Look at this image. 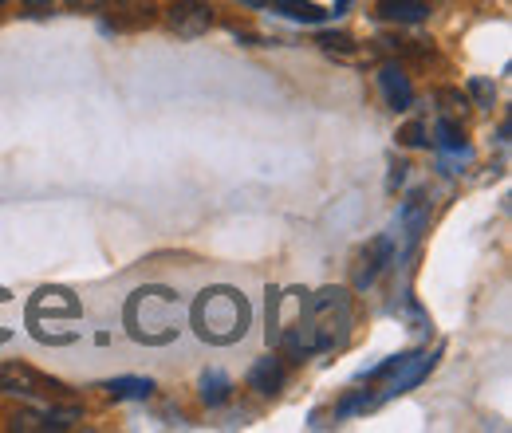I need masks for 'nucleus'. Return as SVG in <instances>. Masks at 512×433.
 I'll list each match as a JSON object with an SVG mask.
<instances>
[{
	"instance_id": "1",
	"label": "nucleus",
	"mask_w": 512,
	"mask_h": 433,
	"mask_svg": "<svg viewBox=\"0 0 512 433\" xmlns=\"http://www.w3.org/2000/svg\"><path fill=\"white\" fill-rule=\"evenodd\" d=\"M123 323L127 331L146 343V347H166L182 335V323H186V311H182V300L178 292L162 288V284H150L142 292H134L123 308Z\"/></svg>"
},
{
	"instance_id": "2",
	"label": "nucleus",
	"mask_w": 512,
	"mask_h": 433,
	"mask_svg": "<svg viewBox=\"0 0 512 433\" xmlns=\"http://www.w3.org/2000/svg\"><path fill=\"white\" fill-rule=\"evenodd\" d=\"M190 323L193 331L213 343V347H229L237 339H245L249 323H253V311H249V300L237 292V288H209L193 300L190 308Z\"/></svg>"
},
{
	"instance_id": "3",
	"label": "nucleus",
	"mask_w": 512,
	"mask_h": 433,
	"mask_svg": "<svg viewBox=\"0 0 512 433\" xmlns=\"http://www.w3.org/2000/svg\"><path fill=\"white\" fill-rule=\"evenodd\" d=\"M304 315H308V331H312L316 351H339L347 343L351 319H355L351 292L347 288H320L316 296H308Z\"/></svg>"
},
{
	"instance_id": "4",
	"label": "nucleus",
	"mask_w": 512,
	"mask_h": 433,
	"mask_svg": "<svg viewBox=\"0 0 512 433\" xmlns=\"http://www.w3.org/2000/svg\"><path fill=\"white\" fill-rule=\"evenodd\" d=\"M209 24H213V8H209L205 0H174V4L166 8V28H170L174 36H182V40L205 36Z\"/></svg>"
},
{
	"instance_id": "5",
	"label": "nucleus",
	"mask_w": 512,
	"mask_h": 433,
	"mask_svg": "<svg viewBox=\"0 0 512 433\" xmlns=\"http://www.w3.org/2000/svg\"><path fill=\"white\" fill-rule=\"evenodd\" d=\"M60 386L52 378H44L32 367H20V363H4L0 367V394H24V398H52Z\"/></svg>"
},
{
	"instance_id": "6",
	"label": "nucleus",
	"mask_w": 512,
	"mask_h": 433,
	"mask_svg": "<svg viewBox=\"0 0 512 433\" xmlns=\"http://www.w3.org/2000/svg\"><path fill=\"white\" fill-rule=\"evenodd\" d=\"M75 422H83V410L79 406H52V410H24L12 418V430H71Z\"/></svg>"
},
{
	"instance_id": "7",
	"label": "nucleus",
	"mask_w": 512,
	"mask_h": 433,
	"mask_svg": "<svg viewBox=\"0 0 512 433\" xmlns=\"http://www.w3.org/2000/svg\"><path fill=\"white\" fill-rule=\"evenodd\" d=\"M390 256H394V241H390V237L367 241V248L359 252V264H355V288H359V292L371 288V284L383 276V268L390 264Z\"/></svg>"
},
{
	"instance_id": "8",
	"label": "nucleus",
	"mask_w": 512,
	"mask_h": 433,
	"mask_svg": "<svg viewBox=\"0 0 512 433\" xmlns=\"http://www.w3.org/2000/svg\"><path fill=\"white\" fill-rule=\"evenodd\" d=\"M379 87H383L390 111H410V103H414V87H410V79H406V71H402L398 63H386L383 71H379Z\"/></svg>"
},
{
	"instance_id": "9",
	"label": "nucleus",
	"mask_w": 512,
	"mask_h": 433,
	"mask_svg": "<svg viewBox=\"0 0 512 433\" xmlns=\"http://www.w3.org/2000/svg\"><path fill=\"white\" fill-rule=\"evenodd\" d=\"M284 382H288V371H284V363H280L276 355L256 359L253 371H249V386H253L256 394H264V398L280 394V390H284Z\"/></svg>"
},
{
	"instance_id": "10",
	"label": "nucleus",
	"mask_w": 512,
	"mask_h": 433,
	"mask_svg": "<svg viewBox=\"0 0 512 433\" xmlns=\"http://www.w3.org/2000/svg\"><path fill=\"white\" fill-rule=\"evenodd\" d=\"M111 4V20L119 28H146L158 16V0H107Z\"/></svg>"
},
{
	"instance_id": "11",
	"label": "nucleus",
	"mask_w": 512,
	"mask_h": 433,
	"mask_svg": "<svg viewBox=\"0 0 512 433\" xmlns=\"http://www.w3.org/2000/svg\"><path fill=\"white\" fill-rule=\"evenodd\" d=\"M379 16L390 24H422L430 16L426 0H379Z\"/></svg>"
},
{
	"instance_id": "12",
	"label": "nucleus",
	"mask_w": 512,
	"mask_h": 433,
	"mask_svg": "<svg viewBox=\"0 0 512 433\" xmlns=\"http://www.w3.org/2000/svg\"><path fill=\"white\" fill-rule=\"evenodd\" d=\"M229 390H233V382H229V374L225 371L201 374V402H205V406H221V402H229Z\"/></svg>"
},
{
	"instance_id": "13",
	"label": "nucleus",
	"mask_w": 512,
	"mask_h": 433,
	"mask_svg": "<svg viewBox=\"0 0 512 433\" xmlns=\"http://www.w3.org/2000/svg\"><path fill=\"white\" fill-rule=\"evenodd\" d=\"M268 8H276V12L292 16V20H304V24H320L323 16H327L320 4H312V0H268Z\"/></svg>"
},
{
	"instance_id": "14",
	"label": "nucleus",
	"mask_w": 512,
	"mask_h": 433,
	"mask_svg": "<svg viewBox=\"0 0 512 433\" xmlns=\"http://www.w3.org/2000/svg\"><path fill=\"white\" fill-rule=\"evenodd\" d=\"M430 221V205H426V197L422 193H414L406 205H402V225L410 229V237H418V229Z\"/></svg>"
},
{
	"instance_id": "15",
	"label": "nucleus",
	"mask_w": 512,
	"mask_h": 433,
	"mask_svg": "<svg viewBox=\"0 0 512 433\" xmlns=\"http://www.w3.org/2000/svg\"><path fill=\"white\" fill-rule=\"evenodd\" d=\"M465 91L473 95V107H477V111H493V103H497V87H493L489 79L473 75V79L465 83Z\"/></svg>"
},
{
	"instance_id": "16",
	"label": "nucleus",
	"mask_w": 512,
	"mask_h": 433,
	"mask_svg": "<svg viewBox=\"0 0 512 433\" xmlns=\"http://www.w3.org/2000/svg\"><path fill=\"white\" fill-rule=\"evenodd\" d=\"M107 390H111L115 398H146V394L154 390V382H150V378H115Z\"/></svg>"
},
{
	"instance_id": "17",
	"label": "nucleus",
	"mask_w": 512,
	"mask_h": 433,
	"mask_svg": "<svg viewBox=\"0 0 512 433\" xmlns=\"http://www.w3.org/2000/svg\"><path fill=\"white\" fill-rule=\"evenodd\" d=\"M438 103H442V119H465V99H461V91H453V87H442L438 91Z\"/></svg>"
},
{
	"instance_id": "18",
	"label": "nucleus",
	"mask_w": 512,
	"mask_h": 433,
	"mask_svg": "<svg viewBox=\"0 0 512 433\" xmlns=\"http://www.w3.org/2000/svg\"><path fill=\"white\" fill-rule=\"evenodd\" d=\"M438 138H442L446 150H461V146H465V130H461L457 119H442V123H438Z\"/></svg>"
},
{
	"instance_id": "19",
	"label": "nucleus",
	"mask_w": 512,
	"mask_h": 433,
	"mask_svg": "<svg viewBox=\"0 0 512 433\" xmlns=\"http://www.w3.org/2000/svg\"><path fill=\"white\" fill-rule=\"evenodd\" d=\"M320 44L327 48V52H351V48H355L351 36H343V32H323Z\"/></svg>"
},
{
	"instance_id": "20",
	"label": "nucleus",
	"mask_w": 512,
	"mask_h": 433,
	"mask_svg": "<svg viewBox=\"0 0 512 433\" xmlns=\"http://www.w3.org/2000/svg\"><path fill=\"white\" fill-rule=\"evenodd\" d=\"M398 142H406V146H426V126L422 123H410L398 130Z\"/></svg>"
},
{
	"instance_id": "21",
	"label": "nucleus",
	"mask_w": 512,
	"mask_h": 433,
	"mask_svg": "<svg viewBox=\"0 0 512 433\" xmlns=\"http://www.w3.org/2000/svg\"><path fill=\"white\" fill-rule=\"evenodd\" d=\"M363 406H371V394H367V390L355 394V398H347V402L339 406V414H355V410H363Z\"/></svg>"
},
{
	"instance_id": "22",
	"label": "nucleus",
	"mask_w": 512,
	"mask_h": 433,
	"mask_svg": "<svg viewBox=\"0 0 512 433\" xmlns=\"http://www.w3.org/2000/svg\"><path fill=\"white\" fill-rule=\"evenodd\" d=\"M71 8H107V0H64Z\"/></svg>"
},
{
	"instance_id": "23",
	"label": "nucleus",
	"mask_w": 512,
	"mask_h": 433,
	"mask_svg": "<svg viewBox=\"0 0 512 433\" xmlns=\"http://www.w3.org/2000/svg\"><path fill=\"white\" fill-rule=\"evenodd\" d=\"M28 8H52V4H64V0H24Z\"/></svg>"
},
{
	"instance_id": "24",
	"label": "nucleus",
	"mask_w": 512,
	"mask_h": 433,
	"mask_svg": "<svg viewBox=\"0 0 512 433\" xmlns=\"http://www.w3.org/2000/svg\"><path fill=\"white\" fill-rule=\"evenodd\" d=\"M241 4H253V8H264V4H268V0H241Z\"/></svg>"
},
{
	"instance_id": "25",
	"label": "nucleus",
	"mask_w": 512,
	"mask_h": 433,
	"mask_svg": "<svg viewBox=\"0 0 512 433\" xmlns=\"http://www.w3.org/2000/svg\"><path fill=\"white\" fill-rule=\"evenodd\" d=\"M0 8H4V0H0Z\"/></svg>"
}]
</instances>
